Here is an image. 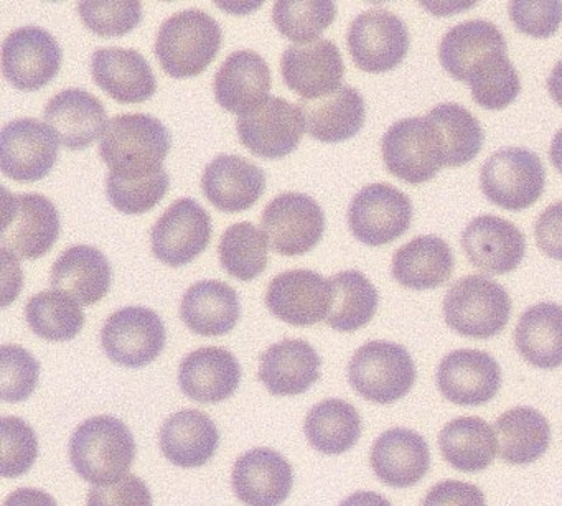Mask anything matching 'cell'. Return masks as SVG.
<instances>
[{"label": "cell", "mask_w": 562, "mask_h": 506, "mask_svg": "<svg viewBox=\"0 0 562 506\" xmlns=\"http://www.w3.org/2000/svg\"><path fill=\"white\" fill-rule=\"evenodd\" d=\"M515 345L522 360L539 370L562 367V307L554 302L532 305L519 317Z\"/></svg>", "instance_id": "35"}, {"label": "cell", "mask_w": 562, "mask_h": 506, "mask_svg": "<svg viewBox=\"0 0 562 506\" xmlns=\"http://www.w3.org/2000/svg\"><path fill=\"white\" fill-rule=\"evenodd\" d=\"M172 147L169 130L149 114H120L101 137L100 154L110 172L143 176L164 169Z\"/></svg>", "instance_id": "2"}, {"label": "cell", "mask_w": 562, "mask_h": 506, "mask_svg": "<svg viewBox=\"0 0 562 506\" xmlns=\"http://www.w3.org/2000/svg\"><path fill=\"white\" fill-rule=\"evenodd\" d=\"M45 123L70 150L87 149L104 136L110 124L103 103L80 88H70L52 98L45 106Z\"/></svg>", "instance_id": "23"}, {"label": "cell", "mask_w": 562, "mask_h": 506, "mask_svg": "<svg viewBox=\"0 0 562 506\" xmlns=\"http://www.w3.org/2000/svg\"><path fill=\"white\" fill-rule=\"evenodd\" d=\"M220 446L215 423L202 411L172 414L160 429V449L167 460L183 469L205 465Z\"/></svg>", "instance_id": "32"}, {"label": "cell", "mask_w": 562, "mask_h": 506, "mask_svg": "<svg viewBox=\"0 0 562 506\" xmlns=\"http://www.w3.org/2000/svg\"><path fill=\"white\" fill-rule=\"evenodd\" d=\"M223 32L206 12L190 9L167 19L160 25L156 55L160 67L172 78L202 75L222 48Z\"/></svg>", "instance_id": "3"}, {"label": "cell", "mask_w": 562, "mask_h": 506, "mask_svg": "<svg viewBox=\"0 0 562 506\" xmlns=\"http://www.w3.org/2000/svg\"><path fill=\"white\" fill-rule=\"evenodd\" d=\"M202 190L215 209L239 213L258 203L266 190V176L241 156L215 157L202 177Z\"/></svg>", "instance_id": "25"}, {"label": "cell", "mask_w": 562, "mask_h": 506, "mask_svg": "<svg viewBox=\"0 0 562 506\" xmlns=\"http://www.w3.org/2000/svg\"><path fill=\"white\" fill-rule=\"evenodd\" d=\"M440 394L457 406H482L490 403L502 387V368L486 351H450L437 368Z\"/></svg>", "instance_id": "17"}, {"label": "cell", "mask_w": 562, "mask_h": 506, "mask_svg": "<svg viewBox=\"0 0 562 506\" xmlns=\"http://www.w3.org/2000/svg\"><path fill=\"white\" fill-rule=\"evenodd\" d=\"M162 318L146 307H124L110 315L101 344L111 361L126 368H143L153 363L166 348Z\"/></svg>", "instance_id": "12"}, {"label": "cell", "mask_w": 562, "mask_h": 506, "mask_svg": "<svg viewBox=\"0 0 562 506\" xmlns=\"http://www.w3.org/2000/svg\"><path fill=\"white\" fill-rule=\"evenodd\" d=\"M134 459L136 440L130 427L117 417H90L71 436V465L85 482L94 485L117 482L126 476Z\"/></svg>", "instance_id": "1"}, {"label": "cell", "mask_w": 562, "mask_h": 506, "mask_svg": "<svg viewBox=\"0 0 562 506\" xmlns=\"http://www.w3.org/2000/svg\"><path fill=\"white\" fill-rule=\"evenodd\" d=\"M509 18L521 34L535 38L552 37L562 24V2L516 0L509 4Z\"/></svg>", "instance_id": "49"}, {"label": "cell", "mask_w": 562, "mask_h": 506, "mask_svg": "<svg viewBox=\"0 0 562 506\" xmlns=\"http://www.w3.org/2000/svg\"><path fill=\"white\" fill-rule=\"evenodd\" d=\"M337 5L330 0H279L272 9L278 31L292 42H315L334 24Z\"/></svg>", "instance_id": "44"}, {"label": "cell", "mask_w": 562, "mask_h": 506, "mask_svg": "<svg viewBox=\"0 0 562 506\" xmlns=\"http://www.w3.org/2000/svg\"><path fill=\"white\" fill-rule=\"evenodd\" d=\"M209 212L192 199L173 202L150 232L153 252L164 265L182 268L199 258L212 241Z\"/></svg>", "instance_id": "14"}, {"label": "cell", "mask_w": 562, "mask_h": 506, "mask_svg": "<svg viewBox=\"0 0 562 506\" xmlns=\"http://www.w3.org/2000/svg\"><path fill=\"white\" fill-rule=\"evenodd\" d=\"M266 305L279 321L308 327L328 317L331 305L330 279L308 269H292L272 279Z\"/></svg>", "instance_id": "18"}, {"label": "cell", "mask_w": 562, "mask_h": 506, "mask_svg": "<svg viewBox=\"0 0 562 506\" xmlns=\"http://www.w3.org/2000/svg\"><path fill=\"white\" fill-rule=\"evenodd\" d=\"M269 239L249 222L235 223L223 233L218 246L223 269L239 281L249 282L268 268Z\"/></svg>", "instance_id": "42"}, {"label": "cell", "mask_w": 562, "mask_h": 506, "mask_svg": "<svg viewBox=\"0 0 562 506\" xmlns=\"http://www.w3.org/2000/svg\"><path fill=\"white\" fill-rule=\"evenodd\" d=\"M417 370L409 351L393 341H368L348 364V381L363 400L393 404L403 400L416 383Z\"/></svg>", "instance_id": "5"}, {"label": "cell", "mask_w": 562, "mask_h": 506, "mask_svg": "<svg viewBox=\"0 0 562 506\" xmlns=\"http://www.w3.org/2000/svg\"><path fill=\"white\" fill-rule=\"evenodd\" d=\"M232 480L246 506H279L291 495L294 470L281 453L258 447L236 460Z\"/></svg>", "instance_id": "21"}, {"label": "cell", "mask_w": 562, "mask_h": 506, "mask_svg": "<svg viewBox=\"0 0 562 506\" xmlns=\"http://www.w3.org/2000/svg\"><path fill=\"white\" fill-rule=\"evenodd\" d=\"M437 127L443 147V167H462L472 162L485 143L479 120L456 103L437 104L427 114Z\"/></svg>", "instance_id": "40"}, {"label": "cell", "mask_w": 562, "mask_h": 506, "mask_svg": "<svg viewBox=\"0 0 562 506\" xmlns=\"http://www.w3.org/2000/svg\"><path fill=\"white\" fill-rule=\"evenodd\" d=\"M88 506H153V493L144 480L126 475L108 485H97L88 492Z\"/></svg>", "instance_id": "50"}, {"label": "cell", "mask_w": 562, "mask_h": 506, "mask_svg": "<svg viewBox=\"0 0 562 506\" xmlns=\"http://www.w3.org/2000/svg\"><path fill=\"white\" fill-rule=\"evenodd\" d=\"M420 506H486V498L473 483L442 480L427 492Z\"/></svg>", "instance_id": "51"}, {"label": "cell", "mask_w": 562, "mask_h": 506, "mask_svg": "<svg viewBox=\"0 0 562 506\" xmlns=\"http://www.w3.org/2000/svg\"><path fill=\"white\" fill-rule=\"evenodd\" d=\"M4 506H58L54 496L44 490L19 488L8 496Z\"/></svg>", "instance_id": "53"}, {"label": "cell", "mask_w": 562, "mask_h": 506, "mask_svg": "<svg viewBox=\"0 0 562 506\" xmlns=\"http://www.w3.org/2000/svg\"><path fill=\"white\" fill-rule=\"evenodd\" d=\"M495 52H506L505 37L492 22L479 19L462 22L443 35L439 60L450 77L467 83L470 70Z\"/></svg>", "instance_id": "36"}, {"label": "cell", "mask_w": 562, "mask_h": 506, "mask_svg": "<svg viewBox=\"0 0 562 506\" xmlns=\"http://www.w3.org/2000/svg\"><path fill=\"white\" fill-rule=\"evenodd\" d=\"M452 271V249L439 236H417L393 256V278L413 291L439 288Z\"/></svg>", "instance_id": "33"}, {"label": "cell", "mask_w": 562, "mask_h": 506, "mask_svg": "<svg viewBox=\"0 0 562 506\" xmlns=\"http://www.w3.org/2000/svg\"><path fill=\"white\" fill-rule=\"evenodd\" d=\"M331 305L327 324L334 330L357 331L376 314L380 295L360 271H344L330 279Z\"/></svg>", "instance_id": "39"}, {"label": "cell", "mask_w": 562, "mask_h": 506, "mask_svg": "<svg viewBox=\"0 0 562 506\" xmlns=\"http://www.w3.org/2000/svg\"><path fill=\"white\" fill-rule=\"evenodd\" d=\"M512 317V297L485 276H467L450 285L443 299V318L457 334L486 340L502 334Z\"/></svg>", "instance_id": "4"}, {"label": "cell", "mask_w": 562, "mask_h": 506, "mask_svg": "<svg viewBox=\"0 0 562 506\" xmlns=\"http://www.w3.org/2000/svg\"><path fill=\"white\" fill-rule=\"evenodd\" d=\"M41 364L34 355L19 345L0 348V397L4 403H22L32 396L38 383Z\"/></svg>", "instance_id": "46"}, {"label": "cell", "mask_w": 562, "mask_h": 506, "mask_svg": "<svg viewBox=\"0 0 562 506\" xmlns=\"http://www.w3.org/2000/svg\"><path fill=\"white\" fill-rule=\"evenodd\" d=\"M338 506H393L390 499L376 492H357Z\"/></svg>", "instance_id": "54"}, {"label": "cell", "mask_w": 562, "mask_h": 506, "mask_svg": "<svg viewBox=\"0 0 562 506\" xmlns=\"http://www.w3.org/2000/svg\"><path fill=\"white\" fill-rule=\"evenodd\" d=\"M2 463L0 473L4 479L24 475L38 457V439L35 430L21 417H2Z\"/></svg>", "instance_id": "48"}, {"label": "cell", "mask_w": 562, "mask_h": 506, "mask_svg": "<svg viewBox=\"0 0 562 506\" xmlns=\"http://www.w3.org/2000/svg\"><path fill=\"white\" fill-rule=\"evenodd\" d=\"M110 261L100 249L77 245L61 252L52 268V288L74 297L80 305L98 304L111 288Z\"/></svg>", "instance_id": "29"}, {"label": "cell", "mask_w": 562, "mask_h": 506, "mask_svg": "<svg viewBox=\"0 0 562 506\" xmlns=\"http://www.w3.org/2000/svg\"><path fill=\"white\" fill-rule=\"evenodd\" d=\"M282 80L301 100L327 97L341 88L345 64L331 41L291 45L281 58Z\"/></svg>", "instance_id": "19"}, {"label": "cell", "mask_w": 562, "mask_h": 506, "mask_svg": "<svg viewBox=\"0 0 562 506\" xmlns=\"http://www.w3.org/2000/svg\"><path fill=\"white\" fill-rule=\"evenodd\" d=\"M467 85L473 101L488 111L505 110L521 91L518 71L506 57V52H495L479 61L470 70Z\"/></svg>", "instance_id": "43"}, {"label": "cell", "mask_w": 562, "mask_h": 506, "mask_svg": "<svg viewBox=\"0 0 562 506\" xmlns=\"http://www.w3.org/2000/svg\"><path fill=\"white\" fill-rule=\"evenodd\" d=\"M381 150L387 172L411 185L429 182L443 167L442 140L427 116L397 121L384 134Z\"/></svg>", "instance_id": "7"}, {"label": "cell", "mask_w": 562, "mask_h": 506, "mask_svg": "<svg viewBox=\"0 0 562 506\" xmlns=\"http://www.w3.org/2000/svg\"><path fill=\"white\" fill-rule=\"evenodd\" d=\"M25 318L32 331L48 341L74 340L85 327L81 305L57 289L31 297L25 305Z\"/></svg>", "instance_id": "41"}, {"label": "cell", "mask_w": 562, "mask_h": 506, "mask_svg": "<svg viewBox=\"0 0 562 506\" xmlns=\"http://www.w3.org/2000/svg\"><path fill=\"white\" fill-rule=\"evenodd\" d=\"M480 185L486 199L499 209L521 212L541 199L546 170L538 154L508 147L483 164Z\"/></svg>", "instance_id": "8"}, {"label": "cell", "mask_w": 562, "mask_h": 506, "mask_svg": "<svg viewBox=\"0 0 562 506\" xmlns=\"http://www.w3.org/2000/svg\"><path fill=\"white\" fill-rule=\"evenodd\" d=\"M61 60L60 45L45 29H18L2 45L5 80L21 91H38L47 87L60 71Z\"/></svg>", "instance_id": "16"}, {"label": "cell", "mask_w": 562, "mask_h": 506, "mask_svg": "<svg viewBox=\"0 0 562 506\" xmlns=\"http://www.w3.org/2000/svg\"><path fill=\"white\" fill-rule=\"evenodd\" d=\"M548 91L555 104L562 108V60L552 68L548 80Z\"/></svg>", "instance_id": "55"}, {"label": "cell", "mask_w": 562, "mask_h": 506, "mask_svg": "<svg viewBox=\"0 0 562 506\" xmlns=\"http://www.w3.org/2000/svg\"><path fill=\"white\" fill-rule=\"evenodd\" d=\"M83 24L100 37H123L133 32L143 21V4L133 0L117 2H80L78 4Z\"/></svg>", "instance_id": "47"}, {"label": "cell", "mask_w": 562, "mask_h": 506, "mask_svg": "<svg viewBox=\"0 0 562 506\" xmlns=\"http://www.w3.org/2000/svg\"><path fill=\"white\" fill-rule=\"evenodd\" d=\"M409 32L397 15L371 9L351 22L348 52L367 74H386L403 64L409 52Z\"/></svg>", "instance_id": "11"}, {"label": "cell", "mask_w": 562, "mask_h": 506, "mask_svg": "<svg viewBox=\"0 0 562 506\" xmlns=\"http://www.w3.org/2000/svg\"><path fill=\"white\" fill-rule=\"evenodd\" d=\"M499 457L509 465H529L548 452L551 426L535 407L518 406L506 411L495 423Z\"/></svg>", "instance_id": "37"}, {"label": "cell", "mask_w": 562, "mask_h": 506, "mask_svg": "<svg viewBox=\"0 0 562 506\" xmlns=\"http://www.w3.org/2000/svg\"><path fill=\"white\" fill-rule=\"evenodd\" d=\"M371 469L391 488H409L430 469L429 443L406 427H393L381 434L371 447Z\"/></svg>", "instance_id": "22"}, {"label": "cell", "mask_w": 562, "mask_h": 506, "mask_svg": "<svg viewBox=\"0 0 562 506\" xmlns=\"http://www.w3.org/2000/svg\"><path fill=\"white\" fill-rule=\"evenodd\" d=\"M261 226L272 251L302 256L312 251L324 236V210L304 193H282L266 206Z\"/></svg>", "instance_id": "10"}, {"label": "cell", "mask_w": 562, "mask_h": 506, "mask_svg": "<svg viewBox=\"0 0 562 506\" xmlns=\"http://www.w3.org/2000/svg\"><path fill=\"white\" fill-rule=\"evenodd\" d=\"M170 177L166 169L143 176H123L110 172L106 195L111 205L124 215H143L150 212L169 190Z\"/></svg>", "instance_id": "45"}, {"label": "cell", "mask_w": 562, "mask_h": 506, "mask_svg": "<svg viewBox=\"0 0 562 506\" xmlns=\"http://www.w3.org/2000/svg\"><path fill=\"white\" fill-rule=\"evenodd\" d=\"M236 130L243 146L255 156L274 160L297 149L304 136L305 120L299 104L269 97L256 110L239 116Z\"/></svg>", "instance_id": "13"}, {"label": "cell", "mask_w": 562, "mask_h": 506, "mask_svg": "<svg viewBox=\"0 0 562 506\" xmlns=\"http://www.w3.org/2000/svg\"><path fill=\"white\" fill-rule=\"evenodd\" d=\"M94 83L123 104H137L156 94L157 81L146 58L130 48H100L91 60Z\"/></svg>", "instance_id": "26"}, {"label": "cell", "mask_w": 562, "mask_h": 506, "mask_svg": "<svg viewBox=\"0 0 562 506\" xmlns=\"http://www.w3.org/2000/svg\"><path fill=\"white\" fill-rule=\"evenodd\" d=\"M536 243L549 258L562 261V202L548 206L535 228Z\"/></svg>", "instance_id": "52"}, {"label": "cell", "mask_w": 562, "mask_h": 506, "mask_svg": "<svg viewBox=\"0 0 562 506\" xmlns=\"http://www.w3.org/2000/svg\"><path fill=\"white\" fill-rule=\"evenodd\" d=\"M462 248L473 268L485 274H508L521 265L526 238L521 229L499 216L482 215L462 233Z\"/></svg>", "instance_id": "20"}, {"label": "cell", "mask_w": 562, "mask_h": 506, "mask_svg": "<svg viewBox=\"0 0 562 506\" xmlns=\"http://www.w3.org/2000/svg\"><path fill=\"white\" fill-rule=\"evenodd\" d=\"M308 442L325 456H340L353 449L361 436L357 407L344 400H325L308 411L305 419Z\"/></svg>", "instance_id": "38"}, {"label": "cell", "mask_w": 562, "mask_h": 506, "mask_svg": "<svg viewBox=\"0 0 562 506\" xmlns=\"http://www.w3.org/2000/svg\"><path fill=\"white\" fill-rule=\"evenodd\" d=\"M57 134L34 117L15 120L0 133V169L15 182H37L58 159Z\"/></svg>", "instance_id": "15"}, {"label": "cell", "mask_w": 562, "mask_h": 506, "mask_svg": "<svg viewBox=\"0 0 562 506\" xmlns=\"http://www.w3.org/2000/svg\"><path fill=\"white\" fill-rule=\"evenodd\" d=\"M60 236V215L52 200L41 193L12 195L2 189V249L21 259L47 255Z\"/></svg>", "instance_id": "6"}, {"label": "cell", "mask_w": 562, "mask_h": 506, "mask_svg": "<svg viewBox=\"0 0 562 506\" xmlns=\"http://www.w3.org/2000/svg\"><path fill=\"white\" fill-rule=\"evenodd\" d=\"M180 317L202 337L229 334L241 317L238 292L222 281L196 282L183 295Z\"/></svg>", "instance_id": "31"}, {"label": "cell", "mask_w": 562, "mask_h": 506, "mask_svg": "<svg viewBox=\"0 0 562 506\" xmlns=\"http://www.w3.org/2000/svg\"><path fill=\"white\" fill-rule=\"evenodd\" d=\"M443 460L465 473L482 472L498 456V437L493 426L475 416L456 417L439 434Z\"/></svg>", "instance_id": "34"}, {"label": "cell", "mask_w": 562, "mask_h": 506, "mask_svg": "<svg viewBox=\"0 0 562 506\" xmlns=\"http://www.w3.org/2000/svg\"><path fill=\"white\" fill-rule=\"evenodd\" d=\"M549 157H551L552 166L562 173V130L552 139Z\"/></svg>", "instance_id": "56"}, {"label": "cell", "mask_w": 562, "mask_h": 506, "mask_svg": "<svg viewBox=\"0 0 562 506\" xmlns=\"http://www.w3.org/2000/svg\"><path fill=\"white\" fill-rule=\"evenodd\" d=\"M322 360L304 340H282L262 353L259 380L274 396H297L321 378Z\"/></svg>", "instance_id": "28"}, {"label": "cell", "mask_w": 562, "mask_h": 506, "mask_svg": "<svg viewBox=\"0 0 562 506\" xmlns=\"http://www.w3.org/2000/svg\"><path fill=\"white\" fill-rule=\"evenodd\" d=\"M413 203L390 183H371L355 195L348 209V225L367 246L390 245L409 229Z\"/></svg>", "instance_id": "9"}, {"label": "cell", "mask_w": 562, "mask_h": 506, "mask_svg": "<svg viewBox=\"0 0 562 506\" xmlns=\"http://www.w3.org/2000/svg\"><path fill=\"white\" fill-rule=\"evenodd\" d=\"M305 131L321 143H344L360 133L367 117L364 100L355 88L341 87L327 97L301 100Z\"/></svg>", "instance_id": "30"}, {"label": "cell", "mask_w": 562, "mask_h": 506, "mask_svg": "<svg viewBox=\"0 0 562 506\" xmlns=\"http://www.w3.org/2000/svg\"><path fill=\"white\" fill-rule=\"evenodd\" d=\"M179 383L187 397L200 404L228 400L241 383V367L232 351L203 347L180 363Z\"/></svg>", "instance_id": "24"}, {"label": "cell", "mask_w": 562, "mask_h": 506, "mask_svg": "<svg viewBox=\"0 0 562 506\" xmlns=\"http://www.w3.org/2000/svg\"><path fill=\"white\" fill-rule=\"evenodd\" d=\"M271 85V70L265 58L252 50H239L220 67L215 98L223 110L243 116L268 100Z\"/></svg>", "instance_id": "27"}]
</instances>
